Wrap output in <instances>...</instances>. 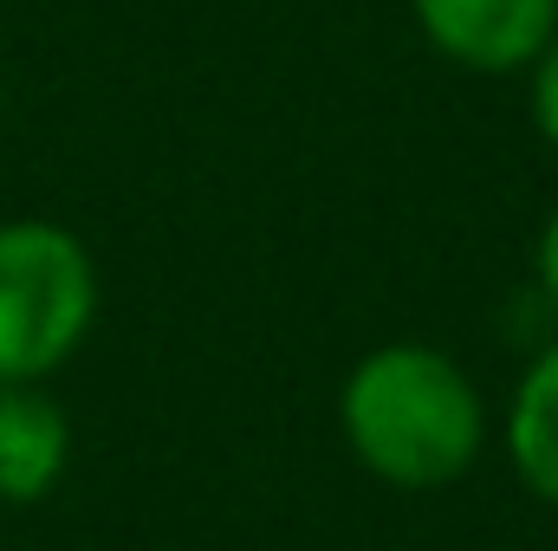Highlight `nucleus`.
Instances as JSON below:
<instances>
[{
	"label": "nucleus",
	"mask_w": 558,
	"mask_h": 551,
	"mask_svg": "<svg viewBox=\"0 0 558 551\" xmlns=\"http://www.w3.org/2000/svg\"><path fill=\"white\" fill-rule=\"evenodd\" d=\"M344 448L397 493L454 487L487 441V409L468 370L435 344H377L338 390Z\"/></svg>",
	"instance_id": "nucleus-1"
},
{
	"label": "nucleus",
	"mask_w": 558,
	"mask_h": 551,
	"mask_svg": "<svg viewBox=\"0 0 558 551\" xmlns=\"http://www.w3.org/2000/svg\"><path fill=\"white\" fill-rule=\"evenodd\" d=\"M98 325L92 247L39 215L0 221V383H46Z\"/></svg>",
	"instance_id": "nucleus-2"
},
{
	"label": "nucleus",
	"mask_w": 558,
	"mask_h": 551,
	"mask_svg": "<svg viewBox=\"0 0 558 551\" xmlns=\"http://www.w3.org/2000/svg\"><path fill=\"white\" fill-rule=\"evenodd\" d=\"M422 39L461 72H526L558 33V0H410Z\"/></svg>",
	"instance_id": "nucleus-3"
},
{
	"label": "nucleus",
	"mask_w": 558,
	"mask_h": 551,
	"mask_svg": "<svg viewBox=\"0 0 558 551\" xmlns=\"http://www.w3.org/2000/svg\"><path fill=\"white\" fill-rule=\"evenodd\" d=\"M72 467V421L46 383H0V500L39 506Z\"/></svg>",
	"instance_id": "nucleus-4"
},
{
	"label": "nucleus",
	"mask_w": 558,
	"mask_h": 551,
	"mask_svg": "<svg viewBox=\"0 0 558 551\" xmlns=\"http://www.w3.org/2000/svg\"><path fill=\"white\" fill-rule=\"evenodd\" d=\"M507 454H513V474L526 480V493H539V500L558 506V344H546L533 357V370L513 390Z\"/></svg>",
	"instance_id": "nucleus-5"
},
{
	"label": "nucleus",
	"mask_w": 558,
	"mask_h": 551,
	"mask_svg": "<svg viewBox=\"0 0 558 551\" xmlns=\"http://www.w3.org/2000/svg\"><path fill=\"white\" fill-rule=\"evenodd\" d=\"M526 72H533V124H539V137L558 149V33Z\"/></svg>",
	"instance_id": "nucleus-6"
},
{
	"label": "nucleus",
	"mask_w": 558,
	"mask_h": 551,
	"mask_svg": "<svg viewBox=\"0 0 558 551\" xmlns=\"http://www.w3.org/2000/svg\"><path fill=\"white\" fill-rule=\"evenodd\" d=\"M533 273H539V292H546V305L558 311V208L546 215V228H539V247H533Z\"/></svg>",
	"instance_id": "nucleus-7"
}]
</instances>
